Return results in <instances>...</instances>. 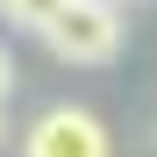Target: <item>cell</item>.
<instances>
[{
    "label": "cell",
    "instance_id": "4",
    "mask_svg": "<svg viewBox=\"0 0 157 157\" xmlns=\"http://www.w3.org/2000/svg\"><path fill=\"white\" fill-rule=\"evenodd\" d=\"M7 93H14V57H7V43H0V107H7Z\"/></svg>",
    "mask_w": 157,
    "mask_h": 157
},
{
    "label": "cell",
    "instance_id": "6",
    "mask_svg": "<svg viewBox=\"0 0 157 157\" xmlns=\"http://www.w3.org/2000/svg\"><path fill=\"white\" fill-rule=\"evenodd\" d=\"M150 143H157V121H150Z\"/></svg>",
    "mask_w": 157,
    "mask_h": 157
},
{
    "label": "cell",
    "instance_id": "1",
    "mask_svg": "<svg viewBox=\"0 0 157 157\" xmlns=\"http://www.w3.org/2000/svg\"><path fill=\"white\" fill-rule=\"evenodd\" d=\"M36 36H43V50L57 64H86V71L93 64H114L121 57V7L114 0H64Z\"/></svg>",
    "mask_w": 157,
    "mask_h": 157
},
{
    "label": "cell",
    "instance_id": "7",
    "mask_svg": "<svg viewBox=\"0 0 157 157\" xmlns=\"http://www.w3.org/2000/svg\"><path fill=\"white\" fill-rule=\"evenodd\" d=\"M114 7H121V0H114Z\"/></svg>",
    "mask_w": 157,
    "mask_h": 157
},
{
    "label": "cell",
    "instance_id": "5",
    "mask_svg": "<svg viewBox=\"0 0 157 157\" xmlns=\"http://www.w3.org/2000/svg\"><path fill=\"white\" fill-rule=\"evenodd\" d=\"M0 143H7V107H0Z\"/></svg>",
    "mask_w": 157,
    "mask_h": 157
},
{
    "label": "cell",
    "instance_id": "3",
    "mask_svg": "<svg viewBox=\"0 0 157 157\" xmlns=\"http://www.w3.org/2000/svg\"><path fill=\"white\" fill-rule=\"evenodd\" d=\"M57 7H64V0H0V14H7L14 29H29V36H36V29H43Z\"/></svg>",
    "mask_w": 157,
    "mask_h": 157
},
{
    "label": "cell",
    "instance_id": "2",
    "mask_svg": "<svg viewBox=\"0 0 157 157\" xmlns=\"http://www.w3.org/2000/svg\"><path fill=\"white\" fill-rule=\"evenodd\" d=\"M21 157H114V136H107V121L93 107L57 100V107H43L21 128Z\"/></svg>",
    "mask_w": 157,
    "mask_h": 157
}]
</instances>
